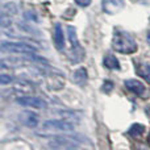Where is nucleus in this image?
Instances as JSON below:
<instances>
[{
    "instance_id": "nucleus-1",
    "label": "nucleus",
    "mask_w": 150,
    "mask_h": 150,
    "mask_svg": "<svg viewBox=\"0 0 150 150\" xmlns=\"http://www.w3.org/2000/svg\"><path fill=\"white\" fill-rule=\"evenodd\" d=\"M112 49L121 54H133L137 52L138 46L136 40L124 30H116L112 37Z\"/></svg>"
},
{
    "instance_id": "nucleus-2",
    "label": "nucleus",
    "mask_w": 150,
    "mask_h": 150,
    "mask_svg": "<svg viewBox=\"0 0 150 150\" xmlns=\"http://www.w3.org/2000/svg\"><path fill=\"white\" fill-rule=\"evenodd\" d=\"M84 142L90 144V141H88L87 137H83L80 134H74V136L58 134L49 142V146L54 149H75V148H79L80 144H84Z\"/></svg>"
},
{
    "instance_id": "nucleus-3",
    "label": "nucleus",
    "mask_w": 150,
    "mask_h": 150,
    "mask_svg": "<svg viewBox=\"0 0 150 150\" xmlns=\"http://www.w3.org/2000/svg\"><path fill=\"white\" fill-rule=\"evenodd\" d=\"M75 129L74 124L69 122L67 120H47L42 124V132H40V136H52L55 133H70Z\"/></svg>"
},
{
    "instance_id": "nucleus-4",
    "label": "nucleus",
    "mask_w": 150,
    "mask_h": 150,
    "mask_svg": "<svg viewBox=\"0 0 150 150\" xmlns=\"http://www.w3.org/2000/svg\"><path fill=\"white\" fill-rule=\"evenodd\" d=\"M67 34H69V40H70V44H71V52L69 54L70 61L73 63H79L84 58L86 52L82 47V45L79 44V41H78L76 30H75L74 26H71V25L67 26Z\"/></svg>"
},
{
    "instance_id": "nucleus-5",
    "label": "nucleus",
    "mask_w": 150,
    "mask_h": 150,
    "mask_svg": "<svg viewBox=\"0 0 150 150\" xmlns=\"http://www.w3.org/2000/svg\"><path fill=\"white\" fill-rule=\"evenodd\" d=\"M1 52L4 53H16V54H33L37 49L26 42H12V41H3L1 42Z\"/></svg>"
},
{
    "instance_id": "nucleus-6",
    "label": "nucleus",
    "mask_w": 150,
    "mask_h": 150,
    "mask_svg": "<svg viewBox=\"0 0 150 150\" xmlns=\"http://www.w3.org/2000/svg\"><path fill=\"white\" fill-rule=\"evenodd\" d=\"M17 104L23 107H28V108H36V109H45L47 108V104L44 99L38 98V96H32L30 93L28 95H21L16 99Z\"/></svg>"
},
{
    "instance_id": "nucleus-7",
    "label": "nucleus",
    "mask_w": 150,
    "mask_h": 150,
    "mask_svg": "<svg viewBox=\"0 0 150 150\" xmlns=\"http://www.w3.org/2000/svg\"><path fill=\"white\" fill-rule=\"evenodd\" d=\"M124 86L130 92L134 93V95L140 96V98H142V99H146L145 96H146V93H148V88L145 87V84H144L142 82H140V80H137V79H128L124 82Z\"/></svg>"
},
{
    "instance_id": "nucleus-8",
    "label": "nucleus",
    "mask_w": 150,
    "mask_h": 150,
    "mask_svg": "<svg viewBox=\"0 0 150 150\" xmlns=\"http://www.w3.org/2000/svg\"><path fill=\"white\" fill-rule=\"evenodd\" d=\"M125 0H103L101 1V8L108 15H116L124 8Z\"/></svg>"
},
{
    "instance_id": "nucleus-9",
    "label": "nucleus",
    "mask_w": 150,
    "mask_h": 150,
    "mask_svg": "<svg viewBox=\"0 0 150 150\" xmlns=\"http://www.w3.org/2000/svg\"><path fill=\"white\" fill-rule=\"evenodd\" d=\"M18 119L28 128H36L37 124H38V115L32 111H25L23 113H20L18 115Z\"/></svg>"
},
{
    "instance_id": "nucleus-10",
    "label": "nucleus",
    "mask_w": 150,
    "mask_h": 150,
    "mask_svg": "<svg viewBox=\"0 0 150 150\" xmlns=\"http://www.w3.org/2000/svg\"><path fill=\"white\" fill-rule=\"evenodd\" d=\"M13 90L16 92L21 93V95H28V93H32L33 92V84H32L29 80L26 79H18L13 83Z\"/></svg>"
},
{
    "instance_id": "nucleus-11",
    "label": "nucleus",
    "mask_w": 150,
    "mask_h": 150,
    "mask_svg": "<svg viewBox=\"0 0 150 150\" xmlns=\"http://www.w3.org/2000/svg\"><path fill=\"white\" fill-rule=\"evenodd\" d=\"M53 40H54V45L59 52L65 49V37H63V29L59 24L54 25V32H53Z\"/></svg>"
},
{
    "instance_id": "nucleus-12",
    "label": "nucleus",
    "mask_w": 150,
    "mask_h": 150,
    "mask_svg": "<svg viewBox=\"0 0 150 150\" xmlns=\"http://www.w3.org/2000/svg\"><path fill=\"white\" fill-rule=\"evenodd\" d=\"M73 82L75 84H78L79 87H84L86 83L88 80V74H87V70L84 67H79L78 70H75L73 73V76H71Z\"/></svg>"
},
{
    "instance_id": "nucleus-13",
    "label": "nucleus",
    "mask_w": 150,
    "mask_h": 150,
    "mask_svg": "<svg viewBox=\"0 0 150 150\" xmlns=\"http://www.w3.org/2000/svg\"><path fill=\"white\" fill-rule=\"evenodd\" d=\"M136 73L138 76H141L142 79H145L148 83H150V65L145 62H141L136 65Z\"/></svg>"
},
{
    "instance_id": "nucleus-14",
    "label": "nucleus",
    "mask_w": 150,
    "mask_h": 150,
    "mask_svg": "<svg viewBox=\"0 0 150 150\" xmlns=\"http://www.w3.org/2000/svg\"><path fill=\"white\" fill-rule=\"evenodd\" d=\"M103 65L109 70H120V62L115 55L112 54H105L103 59Z\"/></svg>"
},
{
    "instance_id": "nucleus-15",
    "label": "nucleus",
    "mask_w": 150,
    "mask_h": 150,
    "mask_svg": "<svg viewBox=\"0 0 150 150\" xmlns=\"http://www.w3.org/2000/svg\"><path fill=\"white\" fill-rule=\"evenodd\" d=\"M145 125H142V124H133L132 127L129 128V130H128V134L130 136V137H133V138H141L142 137V134L145 133Z\"/></svg>"
},
{
    "instance_id": "nucleus-16",
    "label": "nucleus",
    "mask_w": 150,
    "mask_h": 150,
    "mask_svg": "<svg viewBox=\"0 0 150 150\" xmlns=\"http://www.w3.org/2000/svg\"><path fill=\"white\" fill-rule=\"evenodd\" d=\"M17 13V5L15 3L9 1V3H5L1 8V15L4 16H8V17H12Z\"/></svg>"
},
{
    "instance_id": "nucleus-17",
    "label": "nucleus",
    "mask_w": 150,
    "mask_h": 150,
    "mask_svg": "<svg viewBox=\"0 0 150 150\" xmlns=\"http://www.w3.org/2000/svg\"><path fill=\"white\" fill-rule=\"evenodd\" d=\"M12 80H13V78L11 76V75H7V74H1V75H0V83H1V86L8 84V83H11Z\"/></svg>"
},
{
    "instance_id": "nucleus-18",
    "label": "nucleus",
    "mask_w": 150,
    "mask_h": 150,
    "mask_svg": "<svg viewBox=\"0 0 150 150\" xmlns=\"http://www.w3.org/2000/svg\"><path fill=\"white\" fill-rule=\"evenodd\" d=\"M113 90V83L111 80H107V82L103 83V91L104 92H111Z\"/></svg>"
},
{
    "instance_id": "nucleus-19",
    "label": "nucleus",
    "mask_w": 150,
    "mask_h": 150,
    "mask_svg": "<svg viewBox=\"0 0 150 150\" xmlns=\"http://www.w3.org/2000/svg\"><path fill=\"white\" fill-rule=\"evenodd\" d=\"M75 3H76L79 7H88V5L91 4V0H75Z\"/></svg>"
},
{
    "instance_id": "nucleus-20",
    "label": "nucleus",
    "mask_w": 150,
    "mask_h": 150,
    "mask_svg": "<svg viewBox=\"0 0 150 150\" xmlns=\"http://www.w3.org/2000/svg\"><path fill=\"white\" fill-rule=\"evenodd\" d=\"M145 113L148 115V117H149V120H150V105H146L145 107Z\"/></svg>"
},
{
    "instance_id": "nucleus-21",
    "label": "nucleus",
    "mask_w": 150,
    "mask_h": 150,
    "mask_svg": "<svg viewBox=\"0 0 150 150\" xmlns=\"http://www.w3.org/2000/svg\"><path fill=\"white\" fill-rule=\"evenodd\" d=\"M146 41H148V44L150 45V30L148 32V34H146Z\"/></svg>"
},
{
    "instance_id": "nucleus-22",
    "label": "nucleus",
    "mask_w": 150,
    "mask_h": 150,
    "mask_svg": "<svg viewBox=\"0 0 150 150\" xmlns=\"http://www.w3.org/2000/svg\"><path fill=\"white\" fill-rule=\"evenodd\" d=\"M148 144H149V146H150V136H149V138H148Z\"/></svg>"
}]
</instances>
